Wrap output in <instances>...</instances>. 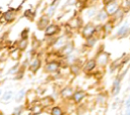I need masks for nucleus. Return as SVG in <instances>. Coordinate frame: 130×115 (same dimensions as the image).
Returning a JSON list of instances; mask_svg holds the SVG:
<instances>
[{
	"mask_svg": "<svg viewBox=\"0 0 130 115\" xmlns=\"http://www.w3.org/2000/svg\"><path fill=\"white\" fill-rule=\"evenodd\" d=\"M50 24V18L49 15H43L41 16V18H39V20L37 21V26L40 31L46 30L47 26Z\"/></svg>",
	"mask_w": 130,
	"mask_h": 115,
	"instance_id": "obj_5",
	"label": "nucleus"
},
{
	"mask_svg": "<svg viewBox=\"0 0 130 115\" xmlns=\"http://www.w3.org/2000/svg\"><path fill=\"white\" fill-rule=\"evenodd\" d=\"M58 3H59V0H54L53 3H51V5H50V7L48 9V15H52L55 12V9H56Z\"/></svg>",
	"mask_w": 130,
	"mask_h": 115,
	"instance_id": "obj_22",
	"label": "nucleus"
},
{
	"mask_svg": "<svg viewBox=\"0 0 130 115\" xmlns=\"http://www.w3.org/2000/svg\"><path fill=\"white\" fill-rule=\"evenodd\" d=\"M35 11L34 10H31V9H26L25 11H24V13H23V15H24V17H26L27 19H29V20H34V18H35Z\"/></svg>",
	"mask_w": 130,
	"mask_h": 115,
	"instance_id": "obj_23",
	"label": "nucleus"
},
{
	"mask_svg": "<svg viewBox=\"0 0 130 115\" xmlns=\"http://www.w3.org/2000/svg\"><path fill=\"white\" fill-rule=\"evenodd\" d=\"M73 49H74V44H73L72 42H68V43H66V44L60 49V53H61L62 55H70V54L72 53Z\"/></svg>",
	"mask_w": 130,
	"mask_h": 115,
	"instance_id": "obj_10",
	"label": "nucleus"
},
{
	"mask_svg": "<svg viewBox=\"0 0 130 115\" xmlns=\"http://www.w3.org/2000/svg\"><path fill=\"white\" fill-rule=\"evenodd\" d=\"M104 10L107 12L108 15L113 16L120 11V8H119V5L117 2H108V3H106Z\"/></svg>",
	"mask_w": 130,
	"mask_h": 115,
	"instance_id": "obj_3",
	"label": "nucleus"
},
{
	"mask_svg": "<svg viewBox=\"0 0 130 115\" xmlns=\"http://www.w3.org/2000/svg\"><path fill=\"white\" fill-rule=\"evenodd\" d=\"M61 97L62 98H65V99H68V98H71L72 97V95H73V90H72V88H70V87H66V88H64L62 91H61Z\"/></svg>",
	"mask_w": 130,
	"mask_h": 115,
	"instance_id": "obj_14",
	"label": "nucleus"
},
{
	"mask_svg": "<svg viewBox=\"0 0 130 115\" xmlns=\"http://www.w3.org/2000/svg\"><path fill=\"white\" fill-rule=\"evenodd\" d=\"M95 32H96V26L93 23H87V24L83 25L81 28V35L85 40L93 37Z\"/></svg>",
	"mask_w": 130,
	"mask_h": 115,
	"instance_id": "obj_1",
	"label": "nucleus"
},
{
	"mask_svg": "<svg viewBox=\"0 0 130 115\" xmlns=\"http://www.w3.org/2000/svg\"><path fill=\"white\" fill-rule=\"evenodd\" d=\"M28 34H29V30L28 28L22 30L21 33H20V39L21 40H28Z\"/></svg>",
	"mask_w": 130,
	"mask_h": 115,
	"instance_id": "obj_25",
	"label": "nucleus"
},
{
	"mask_svg": "<svg viewBox=\"0 0 130 115\" xmlns=\"http://www.w3.org/2000/svg\"><path fill=\"white\" fill-rule=\"evenodd\" d=\"M115 1H117V0H107L106 3H108V2H115Z\"/></svg>",
	"mask_w": 130,
	"mask_h": 115,
	"instance_id": "obj_32",
	"label": "nucleus"
},
{
	"mask_svg": "<svg viewBox=\"0 0 130 115\" xmlns=\"http://www.w3.org/2000/svg\"><path fill=\"white\" fill-rule=\"evenodd\" d=\"M22 110H23V107H22V106H17V107H15L14 110H13V115H20L21 112H22Z\"/></svg>",
	"mask_w": 130,
	"mask_h": 115,
	"instance_id": "obj_26",
	"label": "nucleus"
},
{
	"mask_svg": "<svg viewBox=\"0 0 130 115\" xmlns=\"http://www.w3.org/2000/svg\"><path fill=\"white\" fill-rule=\"evenodd\" d=\"M96 42H98V38H96L95 36H93V37H91V38H89V39L86 40L85 46L88 47V48H92V47L96 44Z\"/></svg>",
	"mask_w": 130,
	"mask_h": 115,
	"instance_id": "obj_19",
	"label": "nucleus"
},
{
	"mask_svg": "<svg viewBox=\"0 0 130 115\" xmlns=\"http://www.w3.org/2000/svg\"><path fill=\"white\" fill-rule=\"evenodd\" d=\"M108 16H109V15L107 14V12H106L105 10H101V11L98 12V14H96V16H95V19H96L98 21H105V20H107Z\"/></svg>",
	"mask_w": 130,
	"mask_h": 115,
	"instance_id": "obj_15",
	"label": "nucleus"
},
{
	"mask_svg": "<svg viewBox=\"0 0 130 115\" xmlns=\"http://www.w3.org/2000/svg\"><path fill=\"white\" fill-rule=\"evenodd\" d=\"M95 13H96L95 8H90V9L87 10V16L88 17H92L93 15H95Z\"/></svg>",
	"mask_w": 130,
	"mask_h": 115,
	"instance_id": "obj_27",
	"label": "nucleus"
},
{
	"mask_svg": "<svg viewBox=\"0 0 130 115\" xmlns=\"http://www.w3.org/2000/svg\"><path fill=\"white\" fill-rule=\"evenodd\" d=\"M24 95H25L24 90H20V91H19V92L16 94V96H15V101H16L17 103H19L20 101H22V100H23Z\"/></svg>",
	"mask_w": 130,
	"mask_h": 115,
	"instance_id": "obj_24",
	"label": "nucleus"
},
{
	"mask_svg": "<svg viewBox=\"0 0 130 115\" xmlns=\"http://www.w3.org/2000/svg\"><path fill=\"white\" fill-rule=\"evenodd\" d=\"M80 69H81L80 68V65L77 64V63H73V64L70 65V72L72 74H74V75H77L80 72Z\"/></svg>",
	"mask_w": 130,
	"mask_h": 115,
	"instance_id": "obj_16",
	"label": "nucleus"
},
{
	"mask_svg": "<svg viewBox=\"0 0 130 115\" xmlns=\"http://www.w3.org/2000/svg\"><path fill=\"white\" fill-rule=\"evenodd\" d=\"M129 32H130V26H129V24L127 22H125L124 24H122L118 28V31H117V37L118 38H124V37L128 36Z\"/></svg>",
	"mask_w": 130,
	"mask_h": 115,
	"instance_id": "obj_8",
	"label": "nucleus"
},
{
	"mask_svg": "<svg viewBox=\"0 0 130 115\" xmlns=\"http://www.w3.org/2000/svg\"><path fill=\"white\" fill-rule=\"evenodd\" d=\"M120 88H121V76L115 78L113 85H112V95L113 96L118 95L120 92Z\"/></svg>",
	"mask_w": 130,
	"mask_h": 115,
	"instance_id": "obj_13",
	"label": "nucleus"
},
{
	"mask_svg": "<svg viewBox=\"0 0 130 115\" xmlns=\"http://www.w3.org/2000/svg\"><path fill=\"white\" fill-rule=\"evenodd\" d=\"M41 65H42L41 59H40V58H35V59L30 62L29 66H28V69H29V71H31L32 73H36V72L40 69Z\"/></svg>",
	"mask_w": 130,
	"mask_h": 115,
	"instance_id": "obj_11",
	"label": "nucleus"
},
{
	"mask_svg": "<svg viewBox=\"0 0 130 115\" xmlns=\"http://www.w3.org/2000/svg\"><path fill=\"white\" fill-rule=\"evenodd\" d=\"M125 115H130V106L127 107V109H126V111H125Z\"/></svg>",
	"mask_w": 130,
	"mask_h": 115,
	"instance_id": "obj_31",
	"label": "nucleus"
},
{
	"mask_svg": "<svg viewBox=\"0 0 130 115\" xmlns=\"http://www.w3.org/2000/svg\"><path fill=\"white\" fill-rule=\"evenodd\" d=\"M0 94H1V91H0Z\"/></svg>",
	"mask_w": 130,
	"mask_h": 115,
	"instance_id": "obj_33",
	"label": "nucleus"
},
{
	"mask_svg": "<svg viewBox=\"0 0 130 115\" xmlns=\"http://www.w3.org/2000/svg\"><path fill=\"white\" fill-rule=\"evenodd\" d=\"M50 114H51V115H64V112H63V110H62L61 107H59V106H54V107L51 109Z\"/></svg>",
	"mask_w": 130,
	"mask_h": 115,
	"instance_id": "obj_18",
	"label": "nucleus"
},
{
	"mask_svg": "<svg viewBox=\"0 0 130 115\" xmlns=\"http://www.w3.org/2000/svg\"><path fill=\"white\" fill-rule=\"evenodd\" d=\"M125 7L130 9V0H125Z\"/></svg>",
	"mask_w": 130,
	"mask_h": 115,
	"instance_id": "obj_29",
	"label": "nucleus"
},
{
	"mask_svg": "<svg viewBox=\"0 0 130 115\" xmlns=\"http://www.w3.org/2000/svg\"><path fill=\"white\" fill-rule=\"evenodd\" d=\"M86 96V93L82 90H79V91H76L73 93L72 97H71V100L74 102V103H79L83 100V98Z\"/></svg>",
	"mask_w": 130,
	"mask_h": 115,
	"instance_id": "obj_9",
	"label": "nucleus"
},
{
	"mask_svg": "<svg viewBox=\"0 0 130 115\" xmlns=\"http://www.w3.org/2000/svg\"><path fill=\"white\" fill-rule=\"evenodd\" d=\"M96 61H95V58H91V59H88L86 61V63L83 65V71L84 72H91L95 69L96 67Z\"/></svg>",
	"mask_w": 130,
	"mask_h": 115,
	"instance_id": "obj_7",
	"label": "nucleus"
},
{
	"mask_svg": "<svg viewBox=\"0 0 130 115\" xmlns=\"http://www.w3.org/2000/svg\"><path fill=\"white\" fill-rule=\"evenodd\" d=\"M18 65H15V66H13V68H11L9 71H8V73H13V72H15V70H17L18 69V67H17Z\"/></svg>",
	"mask_w": 130,
	"mask_h": 115,
	"instance_id": "obj_28",
	"label": "nucleus"
},
{
	"mask_svg": "<svg viewBox=\"0 0 130 115\" xmlns=\"http://www.w3.org/2000/svg\"><path fill=\"white\" fill-rule=\"evenodd\" d=\"M2 18L6 21V22H12L14 19H15V11L13 9H8L6 12L3 13L2 15Z\"/></svg>",
	"mask_w": 130,
	"mask_h": 115,
	"instance_id": "obj_12",
	"label": "nucleus"
},
{
	"mask_svg": "<svg viewBox=\"0 0 130 115\" xmlns=\"http://www.w3.org/2000/svg\"><path fill=\"white\" fill-rule=\"evenodd\" d=\"M59 68H60V63L58 61H56V60H53V61H50V62H48L46 64L45 71L46 72H49V73H54Z\"/></svg>",
	"mask_w": 130,
	"mask_h": 115,
	"instance_id": "obj_6",
	"label": "nucleus"
},
{
	"mask_svg": "<svg viewBox=\"0 0 130 115\" xmlns=\"http://www.w3.org/2000/svg\"><path fill=\"white\" fill-rule=\"evenodd\" d=\"M60 31V27L58 24H55V23H50L47 28L45 30V36L46 37H53L55 35H57Z\"/></svg>",
	"mask_w": 130,
	"mask_h": 115,
	"instance_id": "obj_4",
	"label": "nucleus"
},
{
	"mask_svg": "<svg viewBox=\"0 0 130 115\" xmlns=\"http://www.w3.org/2000/svg\"><path fill=\"white\" fill-rule=\"evenodd\" d=\"M109 60H110V54L105 52V51H102L98 54V56L95 57V61H96V64L101 67H104L106 66L108 63H109Z\"/></svg>",
	"mask_w": 130,
	"mask_h": 115,
	"instance_id": "obj_2",
	"label": "nucleus"
},
{
	"mask_svg": "<svg viewBox=\"0 0 130 115\" xmlns=\"http://www.w3.org/2000/svg\"><path fill=\"white\" fill-rule=\"evenodd\" d=\"M12 96H13V92L12 91H6V92H4V94H3V96H2V102H5V103H7V102H9L10 100H11V98H12Z\"/></svg>",
	"mask_w": 130,
	"mask_h": 115,
	"instance_id": "obj_17",
	"label": "nucleus"
},
{
	"mask_svg": "<svg viewBox=\"0 0 130 115\" xmlns=\"http://www.w3.org/2000/svg\"><path fill=\"white\" fill-rule=\"evenodd\" d=\"M125 105H126V108L130 106V97H129V98L127 99V101H126V103H125Z\"/></svg>",
	"mask_w": 130,
	"mask_h": 115,
	"instance_id": "obj_30",
	"label": "nucleus"
},
{
	"mask_svg": "<svg viewBox=\"0 0 130 115\" xmlns=\"http://www.w3.org/2000/svg\"><path fill=\"white\" fill-rule=\"evenodd\" d=\"M70 22H74V24L70 25L71 27H74V28H79L82 26V20L80 17H76V18H73Z\"/></svg>",
	"mask_w": 130,
	"mask_h": 115,
	"instance_id": "obj_20",
	"label": "nucleus"
},
{
	"mask_svg": "<svg viewBox=\"0 0 130 115\" xmlns=\"http://www.w3.org/2000/svg\"><path fill=\"white\" fill-rule=\"evenodd\" d=\"M17 45H18V50L19 51H24L26 49L27 45H28V40H21L20 39V41L18 42Z\"/></svg>",
	"mask_w": 130,
	"mask_h": 115,
	"instance_id": "obj_21",
	"label": "nucleus"
}]
</instances>
